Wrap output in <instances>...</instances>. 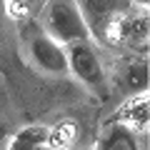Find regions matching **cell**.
<instances>
[{
	"label": "cell",
	"instance_id": "obj_1",
	"mask_svg": "<svg viewBox=\"0 0 150 150\" xmlns=\"http://www.w3.org/2000/svg\"><path fill=\"white\" fill-rule=\"evenodd\" d=\"M40 28L60 45L90 38V28L75 0H45L40 10Z\"/></svg>",
	"mask_w": 150,
	"mask_h": 150
},
{
	"label": "cell",
	"instance_id": "obj_2",
	"mask_svg": "<svg viewBox=\"0 0 150 150\" xmlns=\"http://www.w3.org/2000/svg\"><path fill=\"white\" fill-rule=\"evenodd\" d=\"M23 45L30 58V63L38 70L48 75H65L68 73V58H65V45L48 35L43 28L28 25L23 30Z\"/></svg>",
	"mask_w": 150,
	"mask_h": 150
},
{
	"label": "cell",
	"instance_id": "obj_3",
	"mask_svg": "<svg viewBox=\"0 0 150 150\" xmlns=\"http://www.w3.org/2000/svg\"><path fill=\"white\" fill-rule=\"evenodd\" d=\"M65 58H68V73H73L85 88L93 93H105V68H103L100 58H98L95 48H93L90 38L88 40H75V43L65 45Z\"/></svg>",
	"mask_w": 150,
	"mask_h": 150
},
{
	"label": "cell",
	"instance_id": "obj_4",
	"mask_svg": "<svg viewBox=\"0 0 150 150\" xmlns=\"http://www.w3.org/2000/svg\"><path fill=\"white\" fill-rule=\"evenodd\" d=\"M103 38L112 45L120 48H130V50H140L148 48V13L143 10H125L118 13L105 28H103Z\"/></svg>",
	"mask_w": 150,
	"mask_h": 150
},
{
	"label": "cell",
	"instance_id": "obj_5",
	"mask_svg": "<svg viewBox=\"0 0 150 150\" xmlns=\"http://www.w3.org/2000/svg\"><path fill=\"white\" fill-rule=\"evenodd\" d=\"M85 18L90 33H103V28L118 15V13L130 10L133 0H75Z\"/></svg>",
	"mask_w": 150,
	"mask_h": 150
},
{
	"label": "cell",
	"instance_id": "obj_6",
	"mask_svg": "<svg viewBox=\"0 0 150 150\" xmlns=\"http://www.w3.org/2000/svg\"><path fill=\"white\" fill-rule=\"evenodd\" d=\"M112 123L125 125L133 133H148V123H150V95H148V90L135 93L133 98H128L120 105V110L112 118Z\"/></svg>",
	"mask_w": 150,
	"mask_h": 150
},
{
	"label": "cell",
	"instance_id": "obj_7",
	"mask_svg": "<svg viewBox=\"0 0 150 150\" xmlns=\"http://www.w3.org/2000/svg\"><path fill=\"white\" fill-rule=\"evenodd\" d=\"M80 143H83V125L70 118L48 128V145L55 150H80Z\"/></svg>",
	"mask_w": 150,
	"mask_h": 150
},
{
	"label": "cell",
	"instance_id": "obj_8",
	"mask_svg": "<svg viewBox=\"0 0 150 150\" xmlns=\"http://www.w3.org/2000/svg\"><path fill=\"white\" fill-rule=\"evenodd\" d=\"M48 145V128L45 125H28L10 135L5 150H38Z\"/></svg>",
	"mask_w": 150,
	"mask_h": 150
},
{
	"label": "cell",
	"instance_id": "obj_9",
	"mask_svg": "<svg viewBox=\"0 0 150 150\" xmlns=\"http://www.w3.org/2000/svg\"><path fill=\"white\" fill-rule=\"evenodd\" d=\"M98 150H138V133L120 123H112V128H108V133L103 135Z\"/></svg>",
	"mask_w": 150,
	"mask_h": 150
},
{
	"label": "cell",
	"instance_id": "obj_10",
	"mask_svg": "<svg viewBox=\"0 0 150 150\" xmlns=\"http://www.w3.org/2000/svg\"><path fill=\"white\" fill-rule=\"evenodd\" d=\"M128 88L133 93H143V90H148V63H133L130 65V70H128Z\"/></svg>",
	"mask_w": 150,
	"mask_h": 150
},
{
	"label": "cell",
	"instance_id": "obj_11",
	"mask_svg": "<svg viewBox=\"0 0 150 150\" xmlns=\"http://www.w3.org/2000/svg\"><path fill=\"white\" fill-rule=\"evenodd\" d=\"M45 0H10V15L18 20H25L38 5H43Z\"/></svg>",
	"mask_w": 150,
	"mask_h": 150
},
{
	"label": "cell",
	"instance_id": "obj_12",
	"mask_svg": "<svg viewBox=\"0 0 150 150\" xmlns=\"http://www.w3.org/2000/svg\"><path fill=\"white\" fill-rule=\"evenodd\" d=\"M10 135H13V130L8 128L3 120H0V150H5V148H8V140H10Z\"/></svg>",
	"mask_w": 150,
	"mask_h": 150
},
{
	"label": "cell",
	"instance_id": "obj_13",
	"mask_svg": "<svg viewBox=\"0 0 150 150\" xmlns=\"http://www.w3.org/2000/svg\"><path fill=\"white\" fill-rule=\"evenodd\" d=\"M38 150H55V148H50V145H43V148H38Z\"/></svg>",
	"mask_w": 150,
	"mask_h": 150
}]
</instances>
